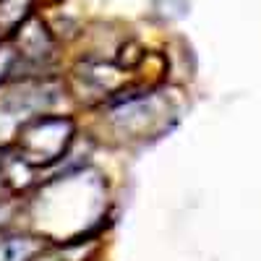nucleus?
Wrapping results in <instances>:
<instances>
[{
    "label": "nucleus",
    "instance_id": "obj_2",
    "mask_svg": "<svg viewBox=\"0 0 261 261\" xmlns=\"http://www.w3.org/2000/svg\"><path fill=\"white\" fill-rule=\"evenodd\" d=\"M18 45H21V55H27L32 60H45L53 53V37L45 29V24L37 18H29L27 24L18 27Z\"/></svg>",
    "mask_w": 261,
    "mask_h": 261
},
{
    "label": "nucleus",
    "instance_id": "obj_1",
    "mask_svg": "<svg viewBox=\"0 0 261 261\" xmlns=\"http://www.w3.org/2000/svg\"><path fill=\"white\" fill-rule=\"evenodd\" d=\"M76 128L68 118L37 115L24 123L18 134V160L32 167L55 165L73 141Z\"/></svg>",
    "mask_w": 261,
    "mask_h": 261
},
{
    "label": "nucleus",
    "instance_id": "obj_5",
    "mask_svg": "<svg viewBox=\"0 0 261 261\" xmlns=\"http://www.w3.org/2000/svg\"><path fill=\"white\" fill-rule=\"evenodd\" d=\"M47 3H60V0H47Z\"/></svg>",
    "mask_w": 261,
    "mask_h": 261
},
{
    "label": "nucleus",
    "instance_id": "obj_3",
    "mask_svg": "<svg viewBox=\"0 0 261 261\" xmlns=\"http://www.w3.org/2000/svg\"><path fill=\"white\" fill-rule=\"evenodd\" d=\"M32 8L34 0H0V37L16 34L32 18Z\"/></svg>",
    "mask_w": 261,
    "mask_h": 261
},
{
    "label": "nucleus",
    "instance_id": "obj_4",
    "mask_svg": "<svg viewBox=\"0 0 261 261\" xmlns=\"http://www.w3.org/2000/svg\"><path fill=\"white\" fill-rule=\"evenodd\" d=\"M39 251V241L29 235H6L0 238V261H29Z\"/></svg>",
    "mask_w": 261,
    "mask_h": 261
}]
</instances>
